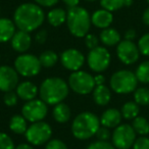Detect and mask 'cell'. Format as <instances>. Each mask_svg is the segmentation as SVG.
I'll return each instance as SVG.
<instances>
[{"label": "cell", "mask_w": 149, "mask_h": 149, "mask_svg": "<svg viewBox=\"0 0 149 149\" xmlns=\"http://www.w3.org/2000/svg\"><path fill=\"white\" fill-rule=\"evenodd\" d=\"M0 149H15L13 140L3 132H0Z\"/></svg>", "instance_id": "32"}, {"label": "cell", "mask_w": 149, "mask_h": 149, "mask_svg": "<svg viewBox=\"0 0 149 149\" xmlns=\"http://www.w3.org/2000/svg\"><path fill=\"white\" fill-rule=\"evenodd\" d=\"M111 61L110 53L105 47L98 46L90 50L87 55V63L91 70L95 72H102L108 68Z\"/></svg>", "instance_id": "10"}, {"label": "cell", "mask_w": 149, "mask_h": 149, "mask_svg": "<svg viewBox=\"0 0 149 149\" xmlns=\"http://www.w3.org/2000/svg\"><path fill=\"white\" fill-rule=\"evenodd\" d=\"M112 145L116 149H130L136 140V132L129 124H120L111 135Z\"/></svg>", "instance_id": "9"}, {"label": "cell", "mask_w": 149, "mask_h": 149, "mask_svg": "<svg viewBox=\"0 0 149 149\" xmlns=\"http://www.w3.org/2000/svg\"><path fill=\"white\" fill-rule=\"evenodd\" d=\"M98 43H99V41H98L97 36H95L94 34L88 33L87 35L85 36V45L88 49L92 50V49H94V48L98 47Z\"/></svg>", "instance_id": "35"}, {"label": "cell", "mask_w": 149, "mask_h": 149, "mask_svg": "<svg viewBox=\"0 0 149 149\" xmlns=\"http://www.w3.org/2000/svg\"><path fill=\"white\" fill-rule=\"evenodd\" d=\"M142 21L146 26L149 27V7H147L142 15Z\"/></svg>", "instance_id": "43"}, {"label": "cell", "mask_w": 149, "mask_h": 149, "mask_svg": "<svg viewBox=\"0 0 149 149\" xmlns=\"http://www.w3.org/2000/svg\"><path fill=\"white\" fill-rule=\"evenodd\" d=\"M36 4L43 7H52L59 1V0H34Z\"/></svg>", "instance_id": "40"}, {"label": "cell", "mask_w": 149, "mask_h": 149, "mask_svg": "<svg viewBox=\"0 0 149 149\" xmlns=\"http://www.w3.org/2000/svg\"><path fill=\"white\" fill-rule=\"evenodd\" d=\"M94 81H95L96 86L104 85V83H105V77H104L103 74H97V76L94 77Z\"/></svg>", "instance_id": "42"}, {"label": "cell", "mask_w": 149, "mask_h": 149, "mask_svg": "<svg viewBox=\"0 0 149 149\" xmlns=\"http://www.w3.org/2000/svg\"><path fill=\"white\" fill-rule=\"evenodd\" d=\"M111 99V92L105 85L96 86L93 90V100L97 105L105 106Z\"/></svg>", "instance_id": "20"}, {"label": "cell", "mask_w": 149, "mask_h": 149, "mask_svg": "<svg viewBox=\"0 0 149 149\" xmlns=\"http://www.w3.org/2000/svg\"><path fill=\"white\" fill-rule=\"evenodd\" d=\"M140 111L139 105L135 101H128L122 107V116L126 120H134L137 118Z\"/></svg>", "instance_id": "25"}, {"label": "cell", "mask_w": 149, "mask_h": 149, "mask_svg": "<svg viewBox=\"0 0 149 149\" xmlns=\"http://www.w3.org/2000/svg\"><path fill=\"white\" fill-rule=\"evenodd\" d=\"M63 1L64 4H66L68 7H74V6H78V4H79L80 0H62Z\"/></svg>", "instance_id": "44"}, {"label": "cell", "mask_w": 149, "mask_h": 149, "mask_svg": "<svg viewBox=\"0 0 149 149\" xmlns=\"http://www.w3.org/2000/svg\"><path fill=\"white\" fill-rule=\"evenodd\" d=\"M9 129L17 135H25L28 129V120L23 114H15L9 120Z\"/></svg>", "instance_id": "23"}, {"label": "cell", "mask_w": 149, "mask_h": 149, "mask_svg": "<svg viewBox=\"0 0 149 149\" xmlns=\"http://www.w3.org/2000/svg\"><path fill=\"white\" fill-rule=\"evenodd\" d=\"M70 92L68 84L58 77L47 78L42 82L39 89L40 99L47 105H56L66 98Z\"/></svg>", "instance_id": "2"}, {"label": "cell", "mask_w": 149, "mask_h": 149, "mask_svg": "<svg viewBox=\"0 0 149 149\" xmlns=\"http://www.w3.org/2000/svg\"><path fill=\"white\" fill-rule=\"evenodd\" d=\"M45 149H68V146L59 139H52L47 142Z\"/></svg>", "instance_id": "37"}, {"label": "cell", "mask_w": 149, "mask_h": 149, "mask_svg": "<svg viewBox=\"0 0 149 149\" xmlns=\"http://www.w3.org/2000/svg\"><path fill=\"white\" fill-rule=\"evenodd\" d=\"M95 136L97 137V139L99 141H107V140H109V138L111 137V134H110L109 129L102 126L98 129Z\"/></svg>", "instance_id": "38"}, {"label": "cell", "mask_w": 149, "mask_h": 149, "mask_svg": "<svg viewBox=\"0 0 149 149\" xmlns=\"http://www.w3.org/2000/svg\"><path fill=\"white\" fill-rule=\"evenodd\" d=\"M91 24V15L84 7H70L66 13L68 29L74 37H85L89 33Z\"/></svg>", "instance_id": "4"}, {"label": "cell", "mask_w": 149, "mask_h": 149, "mask_svg": "<svg viewBox=\"0 0 149 149\" xmlns=\"http://www.w3.org/2000/svg\"><path fill=\"white\" fill-rule=\"evenodd\" d=\"M116 55L118 59L124 64H133L139 59L140 51L136 44L133 41L123 40L118 44L116 47Z\"/></svg>", "instance_id": "12"}, {"label": "cell", "mask_w": 149, "mask_h": 149, "mask_svg": "<svg viewBox=\"0 0 149 149\" xmlns=\"http://www.w3.org/2000/svg\"><path fill=\"white\" fill-rule=\"evenodd\" d=\"M10 43L11 47L15 51L19 52V53H25L31 47L32 39L28 32L19 30L15 32L13 37L11 38Z\"/></svg>", "instance_id": "15"}, {"label": "cell", "mask_w": 149, "mask_h": 149, "mask_svg": "<svg viewBox=\"0 0 149 149\" xmlns=\"http://www.w3.org/2000/svg\"><path fill=\"white\" fill-rule=\"evenodd\" d=\"M60 62L64 68L72 72L80 70L85 63V56L81 51L74 48L66 49L60 54Z\"/></svg>", "instance_id": "13"}, {"label": "cell", "mask_w": 149, "mask_h": 149, "mask_svg": "<svg viewBox=\"0 0 149 149\" xmlns=\"http://www.w3.org/2000/svg\"><path fill=\"white\" fill-rule=\"evenodd\" d=\"M110 88L118 94H129L137 89L138 80L136 74L128 70H120L116 72L110 78Z\"/></svg>", "instance_id": "5"}, {"label": "cell", "mask_w": 149, "mask_h": 149, "mask_svg": "<svg viewBox=\"0 0 149 149\" xmlns=\"http://www.w3.org/2000/svg\"><path fill=\"white\" fill-rule=\"evenodd\" d=\"M100 128V120L93 112L84 111L74 118L72 124V133L74 138L87 140L95 136Z\"/></svg>", "instance_id": "3"}, {"label": "cell", "mask_w": 149, "mask_h": 149, "mask_svg": "<svg viewBox=\"0 0 149 149\" xmlns=\"http://www.w3.org/2000/svg\"><path fill=\"white\" fill-rule=\"evenodd\" d=\"M15 93L17 94L19 99L27 102L35 99L36 96L39 93V89L34 83L30 81H25L17 85V89H15Z\"/></svg>", "instance_id": "16"}, {"label": "cell", "mask_w": 149, "mask_h": 149, "mask_svg": "<svg viewBox=\"0 0 149 149\" xmlns=\"http://www.w3.org/2000/svg\"><path fill=\"white\" fill-rule=\"evenodd\" d=\"M86 149H116L112 144L107 141H95L89 144Z\"/></svg>", "instance_id": "34"}, {"label": "cell", "mask_w": 149, "mask_h": 149, "mask_svg": "<svg viewBox=\"0 0 149 149\" xmlns=\"http://www.w3.org/2000/svg\"><path fill=\"white\" fill-rule=\"evenodd\" d=\"M122 112L116 108H108L105 111L102 112L100 120V125L108 129L116 128L120 125L122 122Z\"/></svg>", "instance_id": "17"}, {"label": "cell", "mask_w": 149, "mask_h": 149, "mask_svg": "<svg viewBox=\"0 0 149 149\" xmlns=\"http://www.w3.org/2000/svg\"><path fill=\"white\" fill-rule=\"evenodd\" d=\"M86 1H89V2H93V1H96V0H86Z\"/></svg>", "instance_id": "47"}, {"label": "cell", "mask_w": 149, "mask_h": 149, "mask_svg": "<svg viewBox=\"0 0 149 149\" xmlns=\"http://www.w3.org/2000/svg\"><path fill=\"white\" fill-rule=\"evenodd\" d=\"M17 99H19L17 94L13 91L6 92V93H4V96H3V102H4L5 105L8 106V107H13V106L17 105Z\"/></svg>", "instance_id": "33"}, {"label": "cell", "mask_w": 149, "mask_h": 149, "mask_svg": "<svg viewBox=\"0 0 149 149\" xmlns=\"http://www.w3.org/2000/svg\"><path fill=\"white\" fill-rule=\"evenodd\" d=\"M15 33V24L6 17H0V43L11 40Z\"/></svg>", "instance_id": "19"}, {"label": "cell", "mask_w": 149, "mask_h": 149, "mask_svg": "<svg viewBox=\"0 0 149 149\" xmlns=\"http://www.w3.org/2000/svg\"><path fill=\"white\" fill-rule=\"evenodd\" d=\"M58 58H59L58 55L53 50H46V51L42 52L39 56L41 65L46 68H52V66L55 65L56 62L58 61Z\"/></svg>", "instance_id": "26"}, {"label": "cell", "mask_w": 149, "mask_h": 149, "mask_svg": "<svg viewBox=\"0 0 149 149\" xmlns=\"http://www.w3.org/2000/svg\"><path fill=\"white\" fill-rule=\"evenodd\" d=\"M68 84L70 89L79 95H87L93 92L94 88L96 87L93 76L81 70L72 72L68 77Z\"/></svg>", "instance_id": "6"}, {"label": "cell", "mask_w": 149, "mask_h": 149, "mask_svg": "<svg viewBox=\"0 0 149 149\" xmlns=\"http://www.w3.org/2000/svg\"><path fill=\"white\" fill-rule=\"evenodd\" d=\"M47 38H48V33L46 30H40L39 32H37V34L35 36L36 41L39 44H44L46 42V40H47Z\"/></svg>", "instance_id": "39"}, {"label": "cell", "mask_w": 149, "mask_h": 149, "mask_svg": "<svg viewBox=\"0 0 149 149\" xmlns=\"http://www.w3.org/2000/svg\"><path fill=\"white\" fill-rule=\"evenodd\" d=\"M113 21V17L110 11L106 9H98L94 11L93 15H91V23L93 26L99 29H106L109 28Z\"/></svg>", "instance_id": "18"}, {"label": "cell", "mask_w": 149, "mask_h": 149, "mask_svg": "<svg viewBox=\"0 0 149 149\" xmlns=\"http://www.w3.org/2000/svg\"><path fill=\"white\" fill-rule=\"evenodd\" d=\"M132 127L136 134L140 136H146L149 134V122L143 116H137L133 120Z\"/></svg>", "instance_id": "27"}, {"label": "cell", "mask_w": 149, "mask_h": 149, "mask_svg": "<svg viewBox=\"0 0 149 149\" xmlns=\"http://www.w3.org/2000/svg\"><path fill=\"white\" fill-rule=\"evenodd\" d=\"M41 62L39 57L34 54L22 53L15 60V68L17 74L26 78L37 76L41 70Z\"/></svg>", "instance_id": "7"}, {"label": "cell", "mask_w": 149, "mask_h": 149, "mask_svg": "<svg viewBox=\"0 0 149 149\" xmlns=\"http://www.w3.org/2000/svg\"><path fill=\"white\" fill-rule=\"evenodd\" d=\"M138 82H141L143 84L149 83V60L141 62L139 66L137 68L135 72Z\"/></svg>", "instance_id": "28"}, {"label": "cell", "mask_w": 149, "mask_h": 149, "mask_svg": "<svg viewBox=\"0 0 149 149\" xmlns=\"http://www.w3.org/2000/svg\"><path fill=\"white\" fill-rule=\"evenodd\" d=\"M133 149H149V138L145 136L139 137L135 140Z\"/></svg>", "instance_id": "36"}, {"label": "cell", "mask_w": 149, "mask_h": 149, "mask_svg": "<svg viewBox=\"0 0 149 149\" xmlns=\"http://www.w3.org/2000/svg\"><path fill=\"white\" fill-rule=\"evenodd\" d=\"M19 85V74L15 68L9 65L0 66V91L10 92Z\"/></svg>", "instance_id": "14"}, {"label": "cell", "mask_w": 149, "mask_h": 149, "mask_svg": "<svg viewBox=\"0 0 149 149\" xmlns=\"http://www.w3.org/2000/svg\"><path fill=\"white\" fill-rule=\"evenodd\" d=\"M146 1H147V2H148V4H149V0H146Z\"/></svg>", "instance_id": "48"}, {"label": "cell", "mask_w": 149, "mask_h": 149, "mask_svg": "<svg viewBox=\"0 0 149 149\" xmlns=\"http://www.w3.org/2000/svg\"><path fill=\"white\" fill-rule=\"evenodd\" d=\"M100 5L103 9L112 13L125 6V0H100Z\"/></svg>", "instance_id": "30"}, {"label": "cell", "mask_w": 149, "mask_h": 149, "mask_svg": "<svg viewBox=\"0 0 149 149\" xmlns=\"http://www.w3.org/2000/svg\"><path fill=\"white\" fill-rule=\"evenodd\" d=\"M100 41L105 46H114L120 42V35L116 29L106 28L100 33Z\"/></svg>", "instance_id": "22"}, {"label": "cell", "mask_w": 149, "mask_h": 149, "mask_svg": "<svg viewBox=\"0 0 149 149\" xmlns=\"http://www.w3.org/2000/svg\"><path fill=\"white\" fill-rule=\"evenodd\" d=\"M134 99L138 105H149V89L146 87L136 89L134 91Z\"/></svg>", "instance_id": "29"}, {"label": "cell", "mask_w": 149, "mask_h": 149, "mask_svg": "<svg viewBox=\"0 0 149 149\" xmlns=\"http://www.w3.org/2000/svg\"><path fill=\"white\" fill-rule=\"evenodd\" d=\"M138 48L141 54L145 56H149V33H146L139 39Z\"/></svg>", "instance_id": "31"}, {"label": "cell", "mask_w": 149, "mask_h": 149, "mask_svg": "<svg viewBox=\"0 0 149 149\" xmlns=\"http://www.w3.org/2000/svg\"><path fill=\"white\" fill-rule=\"evenodd\" d=\"M136 38V31L133 29H129L125 33V40H128V41H133V40Z\"/></svg>", "instance_id": "41"}, {"label": "cell", "mask_w": 149, "mask_h": 149, "mask_svg": "<svg viewBox=\"0 0 149 149\" xmlns=\"http://www.w3.org/2000/svg\"><path fill=\"white\" fill-rule=\"evenodd\" d=\"M47 21L52 27H60L64 22H66V13L60 7L53 8L48 13Z\"/></svg>", "instance_id": "24"}, {"label": "cell", "mask_w": 149, "mask_h": 149, "mask_svg": "<svg viewBox=\"0 0 149 149\" xmlns=\"http://www.w3.org/2000/svg\"><path fill=\"white\" fill-rule=\"evenodd\" d=\"M52 136V129L47 123L37 122L33 123L30 127H28L27 132L25 133V137L30 144L34 146H40L50 140Z\"/></svg>", "instance_id": "8"}, {"label": "cell", "mask_w": 149, "mask_h": 149, "mask_svg": "<svg viewBox=\"0 0 149 149\" xmlns=\"http://www.w3.org/2000/svg\"><path fill=\"white\" fill-rule=\"evenodd\" d=\"M133 4V0H125V6H131Z\"/></svg>", "instance_id": "46"}, {"label": "cell", "mask_w": 149, "mask_h": 149, "mask_svg": "<svg viewBox=\"0 0 149 149\" xmlns=\"http://www.w3.org/2000/svg\"><path fill=\"white\" fill-rule=\"evenodd\" d=\"M15 149H34L33 147H32V145L27 144V143H22V144L17 145V147H15Z\"/></svg>", "instance_id": "45"}, {"label": "cell", "mask_w": 149, "mask_h": 149, "mask_svg": "<svg viewBox=\"0 0 149 149\" xmlns=\"http://www.w3.org/2000/svg\"><path fill=\"white\" fill-rule=\"evenodd\" d=\"M52 116L53 118L59 124H64L68 123L70 120L72 116V110L68 104L60 102V103L54 105L53 110H52Z\"/></svg>", "instance_id": "21"}, {"label": "cell", "mask_w": 149, "mask_h": 149, "mask_svg": "<svg viewBox=\"0 0 149 149\" xmlns=\"http://www.w3.org/2000/svg\"><path fill=\"white\" fill-rule=\"evenodd\" d=\"M45 13L41 6L36 3H23L13 13L15 27L28 33L37 30L43 24Z\"/></svg>", "instance_id": "1"}, {"label": "cell", "mask_w": 149, "mask_h": 149, "mask_svg": "<svg viewBox=\"0 0 149 149\" xmlns=\"http://www.w3.org/2000/svg\"><path fill=\"white\" fill-rule=\"evenodd\" d=\"M48 112L47 104L41 99H33L27 101L22 108L23 116L30 123L41 122L46 118Z\"/></svg>", "instance_id": "11"}]
</instances>
